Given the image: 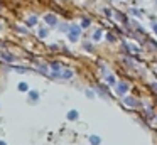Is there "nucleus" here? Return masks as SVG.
Returning <instances> with one entry per match:
<instances>
[{
  "mask_svg": "<svg viewBox=\"0 0 157 145\" xmlns=\"http://www.w3.org/2000/svg\"><path fill=\"white\" fill-rule=\"evenodd\" d=\"M79 36V29L78 27H71V30H69V39L71 40H76Z\"/></svg>",
  "mask_w": 157,
  "mask_h": 145,
  "instance_id": "f257e3e1",
  "label": "nucleus"
},
{
  "mask_svg": "<svg viewBox=\"0 0 157 145\" xmlns=\"http://www.w3.org/2000/svg\"><path fill=\"white\" fill-rule=\"evenodd\" d=\"M90 142H91V145H100L101 138H100V137H96V135H91V137H90Z\"/></svg>",
  "mask_w": 157,
  "mask_h": 145,
  "instance_id": "f03ea898",
  "label": "nucleus"
},
{
  "mask_svg": "<svg viewBox=\"0 0 157 145\" xmlns=\"http://www.w3.org/2000/svg\"><path fill=\"white\" fill-rule=\"evenodd\" d=\"M127 90H128V86H127V83H120V84H118V93H120V94H123Z\"/></svg>",
  "mask_w": 157,
  "mask_h": 145,
  "instance_id": "7ed1b4c3",
  "label": "nucleus"
},
{
  "mask_svg": "<svg viewBox=\"0 0 157 145\" xmlns=\"http://www.w3.org/2000/svg\"><path fill=\"white\" fill-rule=\"evenodd\" d=\"M68 118H69V120H78V111H76V110H71V111L68 113Z\"/></svg>",
  "mask_w": 157,
  "mask_h": 145,
  "instance_id": "20e7f679",
  "label": "nucleus"
},
{
  "mask_svg": "<svg viewBox=\"0 0 157 145\" xmlns=\"http://www.w3.org/2000/svg\"><path fill=\"white\" fill-rule=\"evenodd\" d=\"M125 103H128L130 106H137V100H133V98H125Z\"/></svg>",
  "mask_w": 157,
  "mask_h": 145,
  "instance_id": "39448f33",
  "label": "nucleus"
},
{
  "mask_svg": "<svg viewBox=\"0 0 157 145\" xmlns=\"http://www.w3.org/2000/svg\"><path fill=\"white\" fill-rule=\"evenodd\" d=\"M46 20H48L49 24H56V17L54 15H46Z\"/></svg>",
  "mask_w": 157,
  "mask_h": 145,
  "instance_id": "423d86ee",
  "label": "nucleus"
},
{
  "mask_svg": "<svg viewBox=\"0 0 157 145\" xmlns=\"http://www.w3.org/2000/svg\"><path fill=\"white\" fill-rule=\"evenodd\" d=\"M19 90H21V91H27V84L21 83V84H19Z\"/></svg>",
  "mask_w": 157,
  "mask_h": 145,
  "instance_id": "0eeeda50",
  "label": "nucleus"
},
{
  "mask_svg": "<svg viewBox=\"0 0 157 145\" xmlns=\"http://www.w3.org/2000/svg\"><path fill=\"white\" fill-rule=\"evenodd\" d=\"M29 96H31V100H34V101H36V100H37V98H39V94L36 93V91H32V93L29 94Z\"/></svg>",
  "mask_w": 157,
  "mask_h": 145,
  "instance_id": "6e6552de",
  "label": "nucleus"
},
{
  "mask_svg": "<svg viewBox=\"0 0 157 145\" xmlns=\"http://www.w3.org/2000/svg\"><path fill=\"white\" fill-rule=\"evenodd\" d=\"M36 22H37V19H36V17H31V19L27 20V24H29V25H32V24H36Z\"/></svg>",
  "mask_w": 157,
  "mask_h": 145,
  "instance_id": "1a4fd4ad",
  "label": "nucleus"
},
{
  "mask_svg": "<svg viewBox=\"0 0 157 145\" xmlns=\"http://www.w3.org/2000/svg\"><path fill=\"white\" fill-rule=\"evenodd\" d=\"M100 37H101V30H96L95 32V40H98Z\"/></svg>",
  "mask_w": 157,
  "mask_h": 145,
  "instance_id": "9d476101",
  "label": "nucleus"
},
{
  "mask_svg": "<svg viewBox=\"0 0 157 145\" xmlns=\"http://www.w3.org/2000/svg\"><path fill=\"white\" fill-rule=\"evenodd\" d=\"M39 36H41V37H46V36H48V30L41 29V32H39Z\"/></svg>",
  "mask_w": 157,
  "mask_h": 145,
  "instance_id": "9b49d317",
  "label": "nucleus"
},
{
  "mask_svg": "<svg viewBox=\"0 0 157 145\" xmlns=\"http://www.w3.org/2000/svg\"><path fill=\"white\" fill-rule=\"evenodd\" d=\"M88 25H90V20L85 19V20H83V27H88Z\"/></svg>",
  "mask_w": 157,
  "mask_h": 145,
  "instance_id": "f8f14e48",
  "label": "nucleus"
},
{
  "mask_svg": "<svg viewBox=\"0 0 157 145\" xmlns=\"http://www.w3.org/2000/svg\"><path fill=\"white\" fill-rule=\"evenodd\" d=\"M0 145H5V142H0Z\"/></svg>",
  "mask_w": 157,
  "mask_h": 145,
  "instance_id": "ddd939ff",
  "label": "nucleus"
},
{
  "mask_svg": "<svg viewBox=\"0 0 157 145\" xmlns=\"http://www.w3.org/2000/svg\"><path fill=\"white\" fill-rule=\"evenodd\" d=\"M155 32H157V25H155Z\"/></svg>",
  "mask_w": 157,
  "mask_h": 145,
  "instance_id": "4468645a",
  "label": "nucleus"
}]
</instances>
